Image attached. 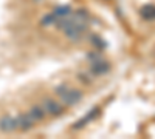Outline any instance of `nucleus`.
<instances>
[{
  "mask_svg": "<svg viewBox=\"0 0 155 139\" xmlns=\"http://www.w3.org/2000/svg\"><path fill=\"white\" fill-rule=\"evenodd\" d=\"M56 22H58V17L53 14V12H51V14H45L44 19H42V25H44V27H50V25H53Z\"/></svg>",
  "mask_w": 155,
  "mask_h": 139,
  "instance_id": "obj_9",
  "label": "nucleus"
},
{
  "mask_svg": "<svg viewBox=\"0 0 155 139\" xmlns=\"http://www.w3.org/2000/svg\"><path fill=\"white\" fill-rule=\"evenodd\" d=\"M109 70H110V64L107 60H101V59L93 60L92 67H90V71H92V74H95V76H102V74L109 73Z\"/></svg>",
  "mask_w": 155,
  "mask_h": 139,
  "instance_id": "obj_3",
  "label": "nucleus"
},
{
  "mask_svg": "<svg viewBox=\"0 0 155 139\" xmlns=\"http://www.w3.org/2000/svg\"><path fill=\"white\" fill-rule=\"evenodd\" d=\"M53 14L59 19H65V17H70L71 16V8L70 6H58L54 11H53Z\"/></svg>",
  "mask_w": 155,
  "mask_h": 139,
  "instance_id": "obj_8",
  "label": "nucleus"
},
{
  "mask_svg": "<svg viewBox=\"0 0 155 139\" xmlns=\"http://www.w3.org/2000/svg\"><path fill=\"white\" fill-rule=\"evenodd\" d=\"M17 128V121L14 118H11L9 115H5L0 119V130L3 133H11L12 130Z\"/></svg>",
  "mask_w": 155,
  "mask_h": 139,
  "instance_id": "obj_4",
  "label": "nucleus"
},
{
  "mask_svg": "<svg viewBox=\"0 0 155 139\" xmlns=\"http://www.w3.org/2000/svg\"><path fill=\"white\" fill-rule=\"evenodd\" d=\"M44 110L47 115L50 116H61L64 113V107L61 102H58V100L54 99H44Z\"/></svg>",
  "mask_w": 155,
  "mask_h": 139,
  "instance_id": "obj_2",
  "label": "nucleus"
},
{
  "mask_svg": "<svg viewBox=\"0 0 155 139\" xmlns=\"http://www.w3.org/2000/svg\"><path fill=\"white\" fill-rule=\"evenodd\" d=\"M16 121H17V128H20L23 131L33 128V125H34V119L28 115V113H27V115H20Z\"/></svg>",
  "mask_w": 155,
  "mask_h": 139,
  "instance_id": "obj_5",
  "label": "nucleus"
},
{
  "mask_svg": "<svg viewBox=\"0 0 155 139\" xmlns=\"http://www.w3.org/2000/svg\"><path fill=\"white\" fill-rule=\"evenodd\" d=\"M56 94L59 96L61 99V102L64 105H67V107H71V105H76V104H79L84 94L81 90H78V88H68L65 85H62V87H58L56 88Z\"/></svg>",
  "mask_w": 155,
  "mask_h": 139,
  "instance_id": "obj_1",
  "label": "nucleus"
},
{
  "mask_svg": "<svg viewBox=\"0 0 155 139\" xmlns=\"http://www.w3.org/2000/svg\"><path fill=\"white\" fill-rule=\"evenodd\" d=\"M140 14L146 20H153L155 19V5H146L140 9Z\"/></svg>",
  "mask_w": 155,
  "mask_h": 139,
  "instance_id": "obj_7",
  "label": "nucleus"
},
{
  "mask_svg": "<svg viewBox=\"0 0 155 139\" xmlns=\"http://www.w3.org/2000/svg\"><path fill=\"white\" fill-rule=\"evenodd\" d=\"M28 115L34 119V122H41L45 116H47V113H45V110H44V107H39V105H34V107H31L30 108V111H28Z\"/></svg>",
  "mask_w": 155,
  "mask_h": 139,
  "instance_id": "obj_6",
  "label": "nucleus"
},
{
  "mask_svg": "<svg viewBox=\"0 0 155 139\" xmlns=\"http://www.w3.org/2000/svg\"><path fill=\"white\" fill-rule=\"evenodd\" d=\"M92 42L98 46V49H102V48H106V42L101 39V37H98V36H93L92 37Z\"/></svg>",
  "mask_w": 155,
  "mask_h": 139,
  "instance_id": "obj_10",
  "label": "nucleus"
}]
</instances>
